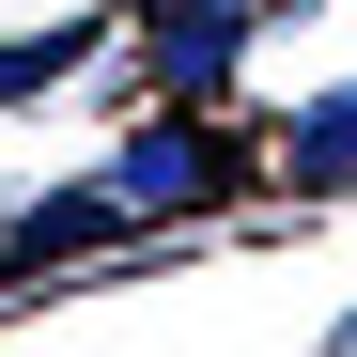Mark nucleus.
Listing matches in <instances>:
<instances>
[{
  "instance_id": "2",
  "label": "nucleus",
  "mask_w": 357,
  "mask_h": 357,
  "mask_svg": "<svg viewBox=\"0 0 357 357\" xmlns=\"http://www.w3.org/2000/svg\"><path fill=\"white\" fill-rule=\"evenodd\" d=\"M249 31H264V0H140V63H155L171 109H218V78H233Z\"/></svg>"
},
{
  "instance_id": "3",
  "label": "nucleus",
  "mask_w": 357,
  "mask_h": 357,
  "mask_svg": "<svg viewBox=\"0 0 357 357\" xmlns=\"http://www.w3.org/2000/svg\"><path fill=\"white\" fill-rule=\"evenodd\" d=\"M280 187H357V78L311 93V109L280 125Z\"/></svg>"
},
{
  "instance_id": "1",
  "label": "nucleus",
  "mask_w": 357,
  "mask_h": 357,
  "mask_svg": "<svg viewBox=\"0 0 357 357\" xmlns=\"http://www.w3.org/2000/svg\"><path fill=\"white\" fill-rule=\"evenodd\" d=\"M249 187V140L218 125V109H155V125L93 171V202H109V233H155V218H202V202H233Z\"/></svg>"
}]
</instances>
